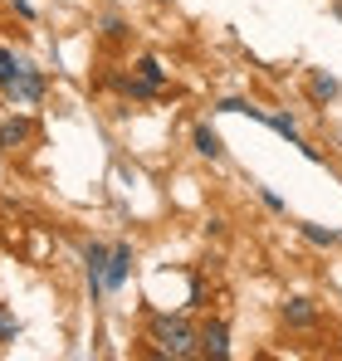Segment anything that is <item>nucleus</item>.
Here are the masks:
<instances>
[{"instance_id":"12","label":"nucleus","mask_w":342,"mask_h":361,"mask_svg":"<svg viewBox=\"0 0 342 361\" xmlns=\"http://www.w3.org/2000/svg\"><path fill=\"white\" fill-rule=\"evenodd\" d=\"M122 98H132V103H152V98H162V88H157V83H147V78H137V73H127Z\"/></svg>"},{"instance_id":"17","label":"nucleus","mask_w":342,"mask_h":361,"mask_svg":"<svg viewBox=\"0 0 342 361\" xmlns=\"http://www.w3.org/2000/svg\"><path fill=\"white\" fill-rule=\"evenodd\" d=\"M15 337H20V317L0 302V342H15Z\"/></svg>"},{"instance_id":"10","label":"nucleus","mask_w":342,"mask_h":361,"mask_svg":"<svg viewBox=\"0 0 342 361\" xmlns=\"http://www.w3.org/2000/svg\"><path fill=\"white\" fill-rule=\"evenodd\" d=\"M98 35L108 44H122V39H132V20L122 10H108V15H98Z\"/></svg>"},{"instance_id":"4","label":"nucleus","mask_w":342,"mask_h":361,"mask_svg":"<svg viewBox=\"0 0 342 361\" xmlns=\"http://www.w3.org/2000/svg\"><path fill=\"white\" fill-rule=\"evenodd\" d=\"M108 254H113V244H103V240H88V244H83V274H88V293H93V302L108 298V288H103Z\"/></svg>"},{"instance_id":"5","label":"nucleus","mask_w":342,"mask_h":361,"mask_svg":"<svg viewBox=\"0 0 342 361\" xmlns=\"http://www.w3.org/2000/svg\"><path fill=\"white\" fill-rule=\"evenodd\" d=\"M132 264H137L132 244H113V254H108V274H103V288H108V293H122V288H127Z\"/></svg>"},{"instance_id":"2","label":"nucleus","mask_w":342,"mask_h":361,"mask_svg":"<svg viewBox=\"0 0 342 361\" xmlns=\"http://www.w3.org/2000/svg\"><path fill=\"white\" fill-rule=\"evenodd\" d=\"M5 98L10 103H45V93H49V78H45V68H30V63H20L5 83Z\"/></svg>"},{"instance_id":"15","label":"nucleus","mask_w":342,"mask_h":361,"mask_svg":"<svg viewBox=\"0 0 342 361\" xmlns=\"http://www.w3.org/2000/svg\"><path fill=\"white\" fill-rule=\"evenodd\" d=\"M216 113H244V118L264 122V108H254V103H244V98H220V103H216Z\"/></svg>"},{"instance_id":"9","label":"nucleus","mask_w":342,"mask_h":361,"mask_svg":"<svg viewBox=\"0 0 342 361\" xmlns=\"http://www.w3.org/2000/svg\"><path fill=\"white\" fill-rule=\"evenodd\" d=\"M191 152L206 157V161H220V157H225V142H220V132H216L211 122H196V127H191Z\"/></svg>"},{"instance_id":"6","label":"nucleus","mask_w":342,"mask_h":361,"mask_svg":"<svg viewBox=\"0 0 342 361\" xmlns=\"http://www.w3.org/2000/svg\"><path fill=\"white\" fill-rule=\"evenodd\" d=\"M279 317H284V327H293V332H308V327H318V317H323V312H318V302H313V298H303V293H298V298L279 302Z\"/></svg>"},{"instance_id":"18","label":"nucleus","mask_w":342,"mask_h":361,"mask_svg":"<svg viewBox=\"0 0 342 361\" xmlns=\"http://www.w3.org/2000/svg\"><path fill=\"white\" fill-rule=\"evenodd\" d=\"M293 147H298V157H303V161H313V166H323V161H328V152H323V147H313V142H303V137H298Z\"/></svg>"},{"instance_id":"1","label":"nucleus","mask_w":342,"mask_h":361,"mask_svg":"<svg viewBox=\"0 0 342 361\" xmlns=\"http://www.w3.org/2000/svg\"><path fill=\"white\" fill-rule=\"evenodd\" d=\"M147 342L157 347V357L186 361L196 357V322L186 312H152L147 317Z\"/></svg>"},{"instance_id":"20","label":"nucleus","mask_w":342,"mask_h":361,"mask_svg":"<svg viewBox=\"0 0 342 361\" xmlns=\"http://www.w3.org/2000/svg\"><path fill=\"white\" fill-rule=\"evenodd\" d=\"M5 5H10L20 20H35V5H30V0H5Z\"/></svg>"},{"instance_id":"8","label":"nucleus","mask_w":342,"mask_h":361,"mask_svg":"<svg viewBox=\"0 0 342 361\" xmlns=\"http://www.w3.org/2000/svg\"><path fill=\"white\" fill-rule=\"evenodd\" d=\"M338 98H342V83L328 68H313V73H308V103H313V108H328V103H338Z\"/></svg>"},{"instance_id":"14","label":"nucleus","mask_w":342,"mask_h":361,"mask_svg":"<svg viewBox=\"0 0 342 361\" xmlns=\"http://www.w3.org/2000/svg\"><path fill=\"white\" fill-rule=\"evenodd\" d=\"M264 127H274L279 137H288V147L298 142V122H293V113H264Z\"/></svg>"},{"instance_id":"13","label":"nucleus","mask_w":342,"mask_h":361,"mask_svg":"<svg viewBox=\"0 0 342 361\" xmlns=\"http://www.w3.org/2000/svg\"><path fill=\"white\" fill-rule=\"evenodd\" d=\"M132 73H137V78H147V83H157V88H167V68H162L157 54H142V59L132 63Z\"/></svg>"},{"instance_id":"16","label":"nucleus","mask_w":342,"mask_h":361,"mask_svg":"<svg viewBox=\"0 0 342 361\" xmlns=\"http://www.w3.org/2000/svg\"><path fill=\"white\" fill-rule=\"evenodd\" d=\"M254 195H259V205H264V210H274V215H288V200L279 195V190H269V185H259Z\"/></svg>"},{"instance_id":"19","label":"nucleus","mask_w":342,"mask_h":361,"mask_svg":"<svg viewBox=\"0 0 342 361\" xmlns=\"http://www.w3.org/2000/svg\"><path fill=\"white\" fill-rule=\"evenodd\" d=\"M15 68H20V59H15V54H10V49L0 44V83H5V78H10Z\"/></svg>"},{"instance_id":"3","label":"nucleus","mask_w":342,"mask_h":361,"mask_svg":"<svg viewBox=\"0 0 342 361\" xmlns=\"http://www.w3.org/2000/svg\"><path fill=\"white\" fill-rule=\"evenodd\" d=\"M196 357H211V361L230 357V322L225 317H206L196 327Z\"/></svg>"},{"instance_id":"11","label":"nucleus","mask_w":342,"mask_h":361,"mask_svg":"<svg viewBox=\"0 0 342 361\" xmlns=\"http://www.w3.org/2000/svg\"><path fill=\"white\" fill-rule=\"evenodd\" d=\"M298 235H303L308 244H318V249H338V244H342V230L318 225V220H298Z\"/></svg>"},{"instance_id":"7","label":"nucleus","mask_w":342,"mask_h":361,"mask_svg":"<svg viewBox=\"0 0 342 361\" xmlns=\"http://www.w3.org/2000/svg\"><path fill=\"white\" fill-rule=\"evenodd\" d=\"M30 142H35V122L30 118H20V113L15 118H0V147L5 152H25Z\"/></svg>"}]
</instances>
